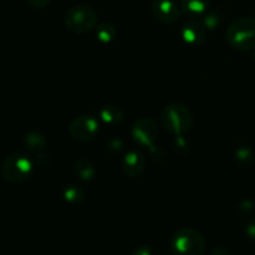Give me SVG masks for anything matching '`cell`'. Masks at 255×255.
<instances>
[{
  "instance_id": "cell-16",
  "label": "cell",
  "mask_w": 255,
  "mask_h": 255,
  "mask_svg": "<svg viewBox=\"0 0 255 255\" xmlns=\"http://www.w3.org/2000/svg\"><path fill=\"white\" fill-rule=\"evenodd\" d=\"M64 197L67 202H70V203H80V202L85 198V194L79 187L70 186L65 189Z\"/></svg>"
},
{
  "instance_id": "cell-6",
  "label": "cell",
  "mask_w": 255,
  "mask_h": 255,
  "mask_svg": "<svg viewBox=\"0 0 255 255\" xmlns=\"http://www.w3.org/2000/svg\"><path fill=\"white\" fill-rule=\"evenodd\" d=\"M69 133L76 141H91L99 133V122L90 116L76 117L70 124Z\"/></svg>"
},
{
  "instance_id": "cell-15",
  "label": "cell",
  "mask_w": 255,
  "mask_h": 255,
  "mask_svg": "<svg viewBox=\"0 0 255 255\" xmlns=\"http://www.w3.org/2000/svg\"><path fill=\"white\" fill-rule=\"evenodd\" d=\"M116 27L112 24H110V22H101L96 27V36L102 42H111L116 37Z\"/></svg>"
},
{
  "instance_id": "cell-10",
  "label": "cell",
  "mask_w": 255,
  "mask_h": 255,
  "mask_svg": "<svg viewBox=\"0 0 255 255\" xmlns=\"http://www.w3.org/2000/svg\"><path fill=\"white\" fill-rule=\"evenodd\" d=\"M182 37L191 45H201L206 39V26L198 21H189L182 29Z\"/></svg>"
},
{
  "instance_id": "cell-3",
  "label": "cell",
  "mask_w": 255,
  "mask_h": 255,
  "mask_svg": "<svg viewBox=\"0 0 255 255\" xmlns=\"http://www.w3.org/2000/svg\"><path fill=\"white\" fill-rule=\"evenodd\" d=\"M204 248V237L192 228L179 229L171 238V251L173 255H201Z\"/></svg>"
},
{
  "instance_id": "cell-12",
  "label": "cell",
  "mask_w": 255,
  "mask_h": 255,
  "mask_svg": "<svg viewBox=\"0 0 255 255\" xmlns=\"http://www.w3.org/2000/svg\"><path fill=\"white\" fill-rule=\"evenodd\" d=\"M25 146L27 147L31 153L35 154H41V152L45 149L46 146V138L42 136L39 132H30L29 134H26L25 137Z\"/></svg>"
},
{
  "instance_id": "cell-8",
  "label": "cell",
  "mask_w": 255,
  "mask_h": 255,
  "mask_svg": "<svg viewBox=\"0 0 255 255\" xmlns=\"http://www.w3.org/2000/svg\"><path fill=\"white\" fill-rule=\"evenodd\" d=\"M158 136V127L154 120L146 117L136 122L133 126V137L138 143L151 144Z\"/></svg>"
},
{
  "instance_id": "cell-13",
  "label": "cell",
  "mask_w": 255,
  "mask_h": 255,
  "mask_svg": "<svg viewBox=\"0 0 255 255\" xmlns=\"http://www.w3.org/2000/svg\"><path fill=\"white\" fill-rule=\"evenodd\" d=\"M100 116H101L102 121L105 124L115 126V125H119L122 122V120H124V112L121 111L120 107L106 106L101 110Z\"/></svg>"
},
{
  "instance_id": "cell-2",
  "label": "cell",
  "mask_w": 255,
  "mask_h": 255,
  "mask_svg": "<svg viewBox=\"0 0 255 255\" xmlns=\"http://www.w3.org/2000/svg\"><path fill=\"white\" fill-rule=\"evenodd\" d=\"M229 45L239 51L255 50V19L242 16L233 20L227 30Z\"/></svg>"
},
{
  "instance_id": "cell-19",
  "label": "cell",
  "mask_w": 255,
  "mask_h": 255,
  "mask_svg": "<svg viewBox=\"0 0 255 255\" xmlns=\"http://www.w3.org/2000/svg\"><path fill=\"white\" fill-rule=\"evenodd\" d=\"M247 234H248L252 239H255V219L249 222L248 226H247Z\"/></svg>"
},
{
  "instance_id": "cell-5",
  "label": "cell",
  "mask_w": 255,
  "mask_h": 255,
  "mask_svg": "<svg viewBox=\"0 0 255 255\" xmlns=\"http://www.w3.org/2000/svg\"><path fill=\"white\" fill-rule=\"evenodd\" d=\"M162 125L174 134H182L189 131L193 125V116L186 106L172 104L164 107L161 114Z\"/></svg>"
},
{
  "instance_id": "cell-9",
  "label": "cell",
  "mask_w": 255,
  "mask_h": 255,
  "mask_svg": "<svg viewBox=\"0 0 255 255\" xmlns=\"http://www.w3.org/2000/svg\"><path fill=\"white\" fill-rule=\"evenodd\" d=\"M144 164H146V159H144L143 154L141 152L132 151L126 154L122 162V168L127 176L137 177L143 172Z\"/></svg>"
},
{
  "instance_id": "cell-17",
  "label": "cell",
  "mask_w": 255,
  "mask_h": 255,
  "mask_svg": "<svg viewBox=\"0 0 255 255\" xmlns=\"http://www.w3.org/2000/svg\"><path fill=\"white\" fill-rule=\"evenodd\" d=\"M237 159H238L242 164H251L252 162H253V153H252V151L249 148L243 147V148L239 149L238 153H237Z\"/></svg>"
},
{
  "instance_id": "cell-20",
  "label": "cell",
  "mask_w": 255,
  "mask_h": 255,
  "mask_svg": "<svg viewBox=\"0 0 255 255\" xmlns=\"http://www.w3.org/2000/svg\"><path fill=\"white\" fill-rule=\"evenodd\" d=\"M133 255H151V249L148 247H139L138 249H136Z\"/></svg>"
},
{
  "instance_id": "cell-1",
  "label": "cell",
  "mask_w": 255,
  "mask_h": 255,
  "mask_svg": "<svg viewBox=\"0 0 255 255\" xmlns=\"http://www.w3.org/2000/svg\"><path fill=\"white\" fill-rule=\"evenodd\" d=\"M34 171V162L25 152L10 153L2 161L0 167V176L4 181L11 184H21L29 181Z\"/></svg>"
},
{
  "instance_id": "cell-11",
  "label": "cell",
  "mask_w": 255,
  "mask_h": 255,
  "mask_svg": "<svg viewBox=\"0 0 255 255\" xmlns=\"http://www.w3.org/2000/svg\"><path fill=\"white\" fill-rule=\"evenodd\" d=\"M209 5V0H181V10L194 17L203 14Z\"/></svg>"
},
{
  "instance_id": "cell-4",
  "label": "cell",
  "mask_w": 255,
  "mask_h": 255,
  "mask_svg": "<svg viewBox=\"0 0 255 255\" xmlns=\"http://www.w3.org/2000/svg\"><path fill=\"white\" fill-rule=\"evenodd\" d=\"M65 25L76 34L91 31L97 24V14L89 5H74L66 11L64 17Z\"/></svg>"
},
{
  "instance_id": "cell-21",
  "label": "cell",
  "mask_w": 255,
  "mask_h": 255,
  "mask_svg": "<svg viewBox=\"0 0 255 255\" xmlns=\"http://www.w3.org/2000/svg\"><path fill=\"white\" fill-rule=\"evenodd\" d=\"M208 255H231V254H229L228 252L223 248H214V249H212L211 253H209Z\"/></svg>"
},
{
  "instance_id": "cell-14",
  "label": "cell",
  "mask_w": 255,
  "mask_h": 255,
  "mask_svg": "<svg viewBox=\"0 0 255 255\" xmlns=\"http://www.w3.org/2000/svg\"><path fill=\"white\" fill-rule=\"evenodd\" d=\"M75 173L81 179L89 181V179H91L95 176V167L89 159L81 158L79 161H76V164H75Z\"/></svg>"
},
{
  "instance_id": "cell-7",
  "label": "cell",
  "mask_w": 255,
  "mask_h": 255,
  "mask_svg": "<svg viewBox=\"0 0 255 255\" xmlns=\"http://www.w3.org/2000/svg\"><path fill=\"white\" fill-rule=\"evenodd\" d=\"M151 11L157 20L164 24H172L181 16V7L173 0H153Z\"/></svg>"
},
{
  "instance_id": "cell-18",
  "label": "cell",
  "mask_w": 255,
  "mask_h": 255,
  "mask_svg": "<svg viewBox=\"0 0 255 255\" xmlns=\"http://www.w3.org/2000/svg\"><path fill=\"white\" fill-rule=\"evenodd\" d=\"M29 2V5H31L32 7H36V9H42V7L46 6L50 2V0H26Z\"/></svg>"
}]
</instances>
